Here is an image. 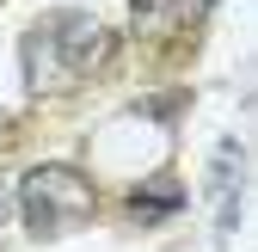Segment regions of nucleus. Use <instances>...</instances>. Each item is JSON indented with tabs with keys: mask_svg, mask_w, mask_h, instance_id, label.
<instances>
[{
	"mask_svg": "<svg viewBox=\"0 0 258 252\" xmlns=\"http://www.w3.org/2000/svg\"><path fill=\"white\" fill-rule=\"evenodd\" d=\"M7 215H13V191H7V184H0V222H7Z\"/></svg>",
	"mask_w": 258,
	"mask_h": 252,
	"instance_id": "nucleus-7",
	"label": "nucleus"
},
{
	"mask_svg": "<svg viewBox=\"0 0 258 252\" xmlns=\"http://www.w3.org/2000/svg\"><path fill=\"white\" fill-rule=\"evenodd\" d=\"M49 37H55L61 68H68V74H99L105 61H111V49H117V37H111V31L92 19V13H68V19H55Z\"/></svg>",
	"mask_w": 258,
	"mask_h": 252,
	"instance_id": "nucleus-2",
	"label": "nucleus"
},
{
	"mask_svg": "<svg viewBox=\"0 0 258 252\" xmlns=\"http://www.w3.org/2000/svg\"><path fill=\"white\" fill-rule=\"evenodd\" d=\"M129 19H136V37H166L178 25V0H129Z\"/></svg>",
	"mask_w": 258,
	"mask_h": 252,
	"instance_id": "nucleus-5",
	"label": "nucleus"
},
{
	"mask_svg": "<svg viewBox=\"0 0 258 252\" xmlns=\"http://www.w3.org/2000/svg\"><path fill=\"white\" fill-rule=\"evenodd\" d=\"M61 80H68L61 49H55V37H49V25H37V31L25 37V86H31V92H55Z\"/></svg>",
	"mask_w": 258,
	"mask_h": 252,
	"instance_id": "nucleus-4",
	"label": "nucleus"
},
{
	"mask_svg": "<svg viewBox=\"0 0 258 252\" xmlns=\"http://www.w3.org/2000/svg\"><path fill=\"white\" fill-rule=\"evenodd\" d=\"M178 203H184V197L172 191V184H160V191H148V184H142V191L129 197V209H136V215H172Z\"/></svg>",
	"mask_w": 258,
	"mask_h": 252,
	"instance_id": "nucleus-6",
	"label": "nucleus"
},
{
	"mask_svg": "<svg viewBox=\"0 0 258 252\" xmlns=\"http://www.w3.org/2000/svg\"><path fill=\"white\" fill-rule=\"evenodd\" d=\"M13 203H19V215H25V228L37 234V240H49V234H68V228L92 222L99 191H92L74 166H31Z\"/></svg>",
	"mask_w": 258,
	"mask_h": 252,
	"instance_id": "nucleus-1",
	"label": "nucleus"
},
{
	"mask_svg": "<svg viewBox=\"0 0 258 252\" xmlns=\"http://www.w3.org/2000/svg\"><path fill=\"white\" fill-rule=\"evenodd\" d=\"M209 191H215V203H221L215 228H221V234H234V228H240V197H246V148H240V142H221V148H215Z\"/></svg>",
	"mask_w": 258,
	"mask_h": 252,
	"instance_id": "nucleus-3",
	"label": "nucleus"
}]
</instances>
